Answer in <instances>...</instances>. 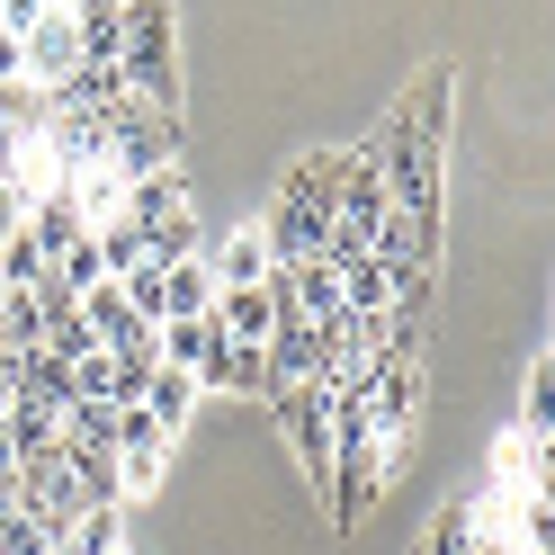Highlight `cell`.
Listing matches in <instances>:
<instances>
[{
	"instance_id": "cell-25",
	"label": "cell",
	"mask_w": 555,
	"mask_h": 555,
	"mask_svg": "<svg viewBox=\"0 0 555 555\" xmlns=\"http://www.w3.org/2000/svg\"><path fill=\"white\" fill-rule=\"evenodd\" d=\"M18 403V386H10V359H0V412H10Z\"/></svg>"
},
{
	"instance_id": "cell-1",
	"label": "cell",
	"mask_w": 555,
	"mask_h": 555,
	"mask_svg": "<svg viewBox=\"0 0 555 555\" xmlns=\"http://www.w3.org/2000/svg\"><path fill=\"white\" fill-rule=\"evenodd\" d=\"M332 206H340V153L287 162V180H278V197H269V216L251 224L260 251H269V269H305V260H314L323 233H332Z\"/></svg>"
},
{
	"instance_id": "cell-24",
	"label": "cell",
	"mask_w": 555,
	"mask_h": 555,
	"mask_svg": "<svg viewBox=\"0 0 555 555\" xmlns=\"http://www.w3.org/2000/svg\"><path fill=\"white\" fill-rule=\"evenodd\" d=\"M18 511V475H0V519H10Z\"/></svg>"
},
{
	"instance_id": "cell-10",
	"label": "cell",
	"mask_w": 555,
	"mask_h": 555,
	"mask_svg": "<svg viewBox=\"0 0 555 555\" xmlns=\"http://www.w3.org/2000/svg\"><path fill=\"white\" fill-rule=\"evenodd\" d=\"M162 216H189V180L180 170H153V180L126 189V224H162Z\"/></svg>"
},
{
	"instance_id": "cell-18",
	"label": "cell",
	"mask_w": 555,
	"mask_h": 555,
	"mask_svg": "<svg viewBox=\"0 0 555 555\" xmlns=\"http://www.w3.org/2000/svg\"><path fill=\"white\" fill-rule=\"evenodd\" d=\"M54 519H37V511H10V519H0V555H54Z\"/></svg>"
},
{
	"instance_id": "cell-14",
	"label": "cell",
	"mask_w": 555,
	"mask_h": 555,
	"mask_svg": "<svg viewBox=\"0 0 555 555\" xmlns=\"http://www.w3.org/2000/svg\"><path fill=\"white\" fill-rule=\"evenodd\" d=\"M117 546H126V511H81L54 538V555H117Z\"/></svg>"
},
{
	"instance_id": "cell-21",
	"label": "cell",
	"mask_w": 555,
	"mask_h": 555,
	"mask_svg": "<svg viewBox=\"0 0 555 555\" xmlns=\"http://www.w3.org/2000/svg\"><path fill=\"white\" fill-rule=\"evenodd\" d=\"M466 546H475V519H466V511H439L430 529H422V546H412V555H466Z\"/></svg>"
},
{
	"instance_id": "cell-15",
	"label": "cell",
	"mask_w": 555,
	"mask_h": 555,
	"mask_svg": "<svg viewBox=\"0 0 555 555\" xmlns=\"http://www.w3.org/2000/svg\"><path fill=\"white\" fill-rule=\"evenodd\" d=\"M18 350H46V314H37V296H10V305H0V359H18Z\"/></svg>"
},
{
	"instance_id": "cell-11",
	"label": "cell",
	"mask_w": 555,
	"mask_h": 555,
	"mask_svg": "<svg viewBox=\"0 0 555 555\" xmlns=\"http://www.w3.org/2000/svg\"><path fill=\"white\" fill-rule=\"evenodd\" d=\"M206 305H216V278H206V260L162 269V323H197Z\"/></svg>"
},
{
	"instance_id": "cell-9",
	"label": "cell",
	"mask_w": 555,
	"mask_h": 555,
	"mask_svg": "<svg viewBox=\"0 0 555 555\" xmlns=\"http://www.w3.org/2000/svg\"><path fill=\"white\" fill-rule=\"evenodd\" d=\"M189 260H206L197 216H162V224H144V269H189Z\"/></svg>"
},
{
	"instance_id": "cell-8",
	"label": "cell",
	"mask_w": 555,
	"mask_h": 555,
	"mask_svg": "<svg viewBox=\"0 0 555 555\" xmlns=\"http://www.w3.org/2000/svg\"><path fill=\"white\" fill-rule=\"evenodd\" d=\"M0 430H10V457H18V466H54V457H63V412L27 403V395L0 412Z\"/></svg>"
},
{
	"instance_id": "cell-26",
	"label": "cell",
	"mask_w": 555,
	"mask_h": 555,
	"mask_svg": "<svg viewBox=\"0 0 555 555\" xmlns=\"http://www.w3.org/2000/svg\"><path fill=\"white\" fill-rule=\"evenodd\" d=\"M466 555H519V546H493V538H475V546H466Z\"/></svg>"
},
{
	"instance_id": "cell-28",
	"label": "cell",
	"mask_w": 555,
	"mask_h": 555,
	"mask_svg": "<svg viewBox=\"0 0 555 555\" xmlns=\"http://www.w3.org/2000/svg\"><path fill=\"white\" fill-rule=\"evenodd\" d=\"M0 305H10V287H0Z\"/></svg>"
},
{
	"instance_id": "cell-23",
	"label": "cell",
	"mask_w": 555,
	"mask_h": 555,
	"mask_svg": "<svg viewBox=\"0 0 555 555\" xmlns=\"http://www.w3.org/2000/svg\"><path fill=\"white\" fill-rule=\"evenodd\" d=\"M0 81H18V37L0 27Z\"/></svg>"
},
{
	"instance_id": "cell-6",
	"label": "cell",
	"mask_w": 555,
	"mask_h": 555,
	"mask_svg": "<svg viewBox=\"0 0 555 555\" xmlns=\"http://www.w3.org/2000/svg\"><path fill=\"white\" fill-rule=\"evenodd\" d=\"M73 54L90 73H117L126 54V0H73Z\"/></svg>"
},
{
	"instance_id": "cell-22",
	"label": "cell",
	"mask_w": 555,
	"mask_h": 555,
	"mask_svg": "<svg viewBox=\"0 0 555 555\" xmlns=\"http://www.w3.org/2000/svg\"><path fill=\"white\" fill-rule=\"evenodd\" d=\"M27 233V189H0V251Z\"/></svg>"
},
{
	"instance_id": "cell-13",
	"label": "cell",
	"mask_w": 555,
	"mask_h": 555,
	"mask_svg": "<svg viewBox=\"0 0 555 555\" xmlns=\"http://www.w3.org/2000/svg\"><path fill=\"white\" fill-rule=\"evenodd\" d=\"M206 278H216V287H233V296H242V287H269V251H260V233H233L224 251L206 260Z\"/></svg>"
},
{
	"instance_id": "cell-16",
	"label": "cell",
	"mask_w": 555,
	"mask_h": 555,
	"mask_svg": "<svg viewBox=\"0 0 555 555\" xmlns=\"http://www.w3.org/2000/svg\"><path fill=\"white\" fill-rule=\"evenodd\" d=\"M546 403H555V359L538 350L529 359V395H519V430H529V448H546Z\"/></svg>"
},
{
	"instance_id": "cell-29",
	"label": "cell",
	"mask_w": 555,
	"mask_h": 555,
	"mask_svg": "<svg viewBox=\"0 0 555 555\" xmlns=\"http://www.w3.org/2000/svg\"><path fill=\"white\" fill-rule=\"evenodd\" d=\"M117 555H134V546H117Z\"/></svg>"
},
{
	"instance_id": "cell-20",
	"label": "cell",
	"mask_w": 555,
	"mask_h": 555,
	"mask_svg": "<svg viewBox=\"0 0 555 555\" xmlns=\"http://www.w3.org/2000/svg\"><path fill=\"white\" fill-rule=\"evenodd\" d=\"M63 439H73V448H117V412L108 403H73V412H63Z\"/></svg>"
},
{
	"instance_id": "cell-5",
	"label": "cell",
	"mask_w": 555,
	"mask_h": 555,
	"mask_svg": "<svg viewBox=\"0 0 555 555\" xmlns=\"http://www.w3.org/2000/svg\"><path fill=\"white\" fill-rule=\"evenodd\" d=\"M73 63H81V54H73V10H54V0H46L37 27L18 37V81H27V90H54Z\"/></svg>"
},
{
	"instance_id": "cell-3",
	"label": "cell",
	"mask_w": 555,
	"mask_h": 555,
	"mask_svg": "<svg viewBox=\"0 0 555 555\" xmlns=\"http://www.w3.org/2000/svg\"><path fill=\"white\" fill-rule=\"evenodd\" d=\"M367 162H376V180H386V206H412V216H439V197H448V153L439 144H412L403 126H386L367 144Z\"/></svg>"
},
{
	"instance_id": "cell-19",
	"label": "cell",
	"mask_w": 555,
	"mask_h": 555,
	"mask_svg": "<svg viewBox=\"0 0 555 555\" xmlns=\"http://www.w3.org/2000/svg\"><path fill=\"white\" fill-rule=\"evenodd\" d=\"M117 457L162 466V457H170V430H162V422H144V412H117Z\"/></svg>"
},
{
	"instance_id": "cell-7",
	"label": "cell",
	"mask_w": 555,
	"mask_h": 555,
	"mask_svg": "<svg viewBox=\"0 0 555 555\" xmlns=\"http://www.w3.org/2000/svg\"><path fill=\"white\" fill-rule=\"evenodd\" d=\"M376 260H386V269H430L439 260V216L386 206V224H376Z\"/></svg>"
},
{
	"instance_id": "cell-12",
	"label": "cell",
	"mask_w": 555,
	"mask_h": 555,
	"mask_svg": "<svg viewBox=\"0 0 555 555\" xmlns=\"http://www.w3.org/2000/svg\"><path fill=\"white\" fill-rule=\"evenodd\" d=\"M189 403H197V386H189V376H180V367H153V376H144V403H134V412H144V422H162L170 439H180Z\"/></svg>"
},
{
	"instance_id": "cell-17",
	"label": "cell",
	"mask_w": 555,
	"mask_h": 555,
	"mask_svg": "<svg viewBox=\"0 0 555 555\" xmlns=\"http://www.w3.org/2000/svg\"><path fill=\"white\" fill-rule=\"evenodd\" d=\"M90 242H99V269H108V278L144 269V224H126V216H117V224H99Z\"/></svg>"
},
{
	"instance_id": "cell-2",
	"label": "cell",
	"mask_w": 555,
	"mask_h": 555,
	"mask_svg": "<svg viewBox=\"0 0 555 555\" xmlns=\"http://www.w3.org/2000/svg\"><path fill=\"white\" fill-rule=\"evenodd\" d=\"M126 99L162 126H180V37H170V10H153V0H126Z\"/></svg>"
},
{
	"instance_id": "cell-27",
	"label": "cell",
	"mask_w": 555,
	"mask_h": 555,
	"mask_svg": "<svg viewBox=\"0 0 555 555\" xmlns=\"http://www.w3.org/2000/svg\"><path fill=\"white\" fill-rule=\"evenodd\" d=\"M0 475H18V457H10V430H0Z\"/></svg>"
},
{
	"instance_id": "cell-4",
	"label": "cell",
	"mask_w": 555,
	"mask_h": 555,
	"mask_svg": "<svg viewBox=\"0 0 555 555\" xmlns=\"http://www.w3.org/2000/svg\"><path fill=\"white\" fill-rule=\"evenodd\" d=\"M269 412H278V430H287L296 466L314 475V493H332V403H323V386H278Z\"/></svg>"
}]
</instances>
